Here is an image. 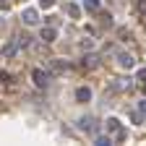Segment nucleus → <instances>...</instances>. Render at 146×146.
<instances>
[{
    "instance_id": "19",
    "label": "nucleus",
    "mask_w": 146,
    "mask_h": 146,
    "mask_svg": "<svg viewBox=\"0 0 146 146\" xmlns=\"http://www.w3.org/2000/svg\"><path fill=\"white\" fill-rule=\"evenodd\" d=\"M8 8V0H0V11H5Z\"/></svg>"
},
{
    "instance_id": "2",
    "label": "nucleus",
    "mask_w": 146,
    "mask_h": 146,
    "mask_svg": "<svg viewBox=\"0 0 146 146\" xmlns=\"http://www.w3.org/2000/svg\"><path fill=\"white\" fill-rule=\"evenodd\" d=\"M21 21L26 26H36V24H39V11H36V8H24L21 11Z\"/></svg>"
},
{
    "instance_id": "13",
    "label": "nucleus",
    "mask_w": 146,
    "mask_h": 146,
    "mask_svg": "<svg viewBox=\"0 0 146 146\" xmlns=\"http://www.w3.org/2000/svg\"><path fill=\"white\" fill-rule=\"evenodd\" d=\"M99 18H102V26H115V21H112V16H110V13H99Z\"/></svg>"
},
{
    "instance_id": "7",
    "label": "nucleus",
    "mask_w": 146,
    "mask_h": 146,
    "mask_svg": "<svg viewBox=\"0 0 146 146\" xmlns=\"http://www.w3.org/2000/svg\"><path fill=\"white\" fill-rule=\"evenodd\" d=\"M39 39H42V42H47V44H50V42H55V39H58V31H55V29H52V26H44V29H42V31H39Z\"/></svg>"
},
{
    "instance_id": "17",
    "label": "nucleus",
    "mask_w": 146,
    "mask_h": 146,
    "mask_svg": "<svg viewBox=\"0 0 146 146\" xmlns=\"http://www.w3.org/2000/svg\"><path fill=\"white\" fill-rule=\"evenodd\" d=\"M138 112H143V115H146V99H141V102H138Z\"/></svg>"
},
{
    "instance_id": "12",
    "label": "nucleus",
    "mask_w": 146,
    "mask_h": 146,
    "mask_svg": "<svg viewBox=\"0 0 146 146\" xmlns=\"http://www.w3.org/2000/svg\"><path fill=\"white\" fill-rule=\"evenodd\" d=\"M65 13H68L70 18H78V16H81V8H78L76 3H68V5H65Z\"/></svg>"
},
{
    "instance_id": "8",
    "label": "nucleus",
    "mask_w": 146,
    "mask_h": 146,
    "mask_svg": "<svg viewBox=\"0 0 146 146\" xmlns=\"http://www.w3.org/2000/svg\"><path fill=\"white\" fill-rule=\"evenodd\" d=\"M18 47H21V44H18V42H8V44L3 47V58H5V60H11V58H13V55L18 52Z\"/></svg>"
},
{
    "instance_id": "20",
    "label": "nucleus",
    "mask_w": 146,
    "mask_h": 146,
    "mask_svg": "<svg viewBox=\"0 0 146 146\" xmlns=\"http://www.w3.org/2000/svg\"><path fill=\"white\" fill-rule=\"evenodd\" d=\"M143 91H146V86H143Z\"/></svg>"
},
{
    "instance_id": "15",
    "label": "nucleus",
    "mask_w": 146,
    "mask_h": 146,
    "mask_svg": "<svg viewBox=\"0 0 146 146\" xmlns=\"http://www.w3.org/2000/svg\"><path fill=\"white\" fill-rule=\"evenodd\" d=\"M136 81H141V84H146V68H141V70L136 73Z\"/></svg>"
},
{
    "instance_id": "14",
    "label": "nucleus",
    "mask_w": 146,
    "mask_h": 146,
    "mask_svg": "<svg viewBox=\"0 0 146 146\" xmlns=\"http://www.w3.org/2000/svg\"><path fill=\"white\" fill-rule=\"evenodd\" d=\"M112 141H110V136H97L94 138V146H110Z\"/></svg>"
},
{
    "instance_id": "11",
    "label": "nucleus",
    "mask_w": 146,
    "mask_h": 146,
    "mask_svg": "<svg viewBox=\"0 0 146 146\" xmlns=\"http://www.w3.org/2000/svg\"><path fill=\"white\" fill-rule=\"evenodd\" d=\"M99 8H102V0H84V11H89V13H99Z\"/></svg>"
},
{
    "instance_id": "16",
    "label": "nucleus",
    "mask_w": 146,
    "mask_h": 146,
    "mask_svg": "<svg viewBox=\"0 0 146 146\" xmlns=\"http://www.w3.org/2000/svg\"><path fill=\"white\" fill-rule=\"evenodd\" d=\"M39 5H42V8H52V5H55V0H39Z\"/></svg>"
},
{
    "instance_id": "10",
    "label": "nucleus",
    "mask_w": 146,
    "mask_h": 146,
    "mask_svg": "<svg viewBox=\"0 0 146 146\" xmlns=\"http://www.w3.org/2000/svg\"><path fill=\"white\" fill-rule=\"evenodd\" d=\"M104 131H107V133H117V131H120V120H117V117H107V120H104Z\"/></svg>"
},
{
    "instance_id": "5",
    "label": "nucleus",
    "mask_w": 146,
    "mask_h": 146,
    "mask_svg": "<svg viewBox=\"0 0 146 146\" xmlns=\"http://www.w3.org/2000/svg\"><path fill=\"white\" fill-rule=\"evenodd\" d=\"M76 102H81V104L91 102V89H89V86H78V89H76Z\"/></svg>"
},
{
    "instance_id": "18",
    "label": "nucleus",
    "mask_w": 146,
    "mask_h": 146,
    "mask_svg": "<svg viewBox=\"0 0 146 146\" xmlns=\"http://www.w3.org/2000/svg\"><path fill=\"white\" fill-rule=\"evenodd\" d=\"M138 8H141V13L146 16V0H138Z\"/></svg>"
},
{
    "instance_id": "4",
    "label": "nucleus",
    "mask_w": 146,
    "mask_h": 146,
    "mask_svg": "<svg viewBox=\"0 0 146 146\" xmlns=\"http://www.w3.org/2000/svg\"><path fill=\"white\" fill-rule=\"evenodd\" d=\"M78 128L84 133H97V123H94V117H81L78 120Z\"/></svg>"
},
{
    "instance_id": "6",
    "label": "nucleus",
    "mask_w": 146,
    "mask_h": 146,
    "mask_svg": "<svg viewBox=\"0 0 146 146\" xmlns=\"http://www.w3.org/2000/svg\"><path fill=\"white\" fill-rule=\"evenodd\" d=\"M81 65H84V68H89V70H94V68H99V58H97L94 52H89V55H84Z\"/></svg>"
},
{
    "instance_id": "1",
    "label": "nucleus",
    "mask_w": 146,
    "mask_h": 146,
    "mask_svg": "<svg viewBox=\"0 0 146 146\" xmlns=\"http://www.w3.org/2000/svg\"><path fill=\"white\" fill-rule=\"evenodd\" d=\"M115 63L123 68V70H131L133 65H136V58L131 52H125V50H120V52H115Z\"/></svg>"
},
{
    "instance_id": "3",
    "label": "nucleus",
    "mask_w": 146,
    "mask_h": 146,
    "mask_svg": "<svg viewBox=\"0 0 146 146\" xmlns=\"http://www.w3.org/2000/svg\"><path fill=\"white\" fill-rule=\"evenodd\" d=\"M31 76H34V84L39 86V89H44V86L50 84V73H47V70H42V68H36Z\"/></svg>"
},
{
    "instance_id": "9",
    "label": "nucleus",
    "mask_w": 146,
    "mask_h": 146,
    "mask_svg": "<svg viewBox=\"0 0 146 146\" xmlns=\"http://www.w3.org/2000/svg\"><path fill=\"white\" fill-rule=\"evenodd\" d=\"M131 86H133V81H131V78H115L112 91H125V89H131Z\"/></svg>"
}]
</instances>
